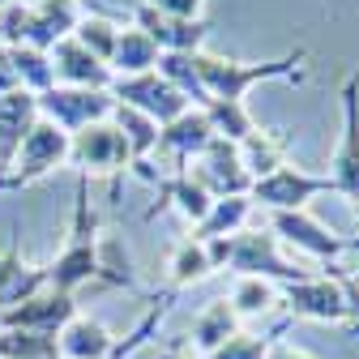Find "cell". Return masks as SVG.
Masks as SVG:
<instances>
[{
	"label": "cell",
	"instance_id": "obj_23",
	"mask_svg": "<svg viewBox=\"0 0 359 359\" xmlns=\"http://www.w3.org/2000/svg\"><path fill=\"white\" fill-rule=\"evenodd\" d=\"M154 184H158L163 201H171L180 214H184V218L193 222V227H197V222L210 214V205H214V197L197 184V180H193L189 171H180V175H171V180H154Z\"/></svg>",
	"mask_w": 359,
	"mask_h": 359
},
{
	"label": "cell",
	"instance_id": "obj_37",
	"mask_svg": "<svg viewBox=\"0 0 359 359\" xmlns=\"http://www.w3.org/2000/svg\"><path fill=\"white\" fill-rule=\"evenodd\" d=\"M0 9H5V0H0Z\"/></svg>",
	"mask_w": 359,
	"mask_h": 359
},
{
	"label": "cell",
	"instance_id": "obj_12",
	"mask_svg": "<svg viewBox=\"0 0 359 359\" xmlns=\"http://www.w3.org/2000/svg\"><path fill=\"white\" fill-rule=\"evenodd\" d=\"M69 158L81 167V171H120L128 167V146L120 137V128L111 120H99V124H86L77 128V137H69Z\"/></svg>",
	"mask_w": 359,
	"mask_h": 359
},
{
	"label": "cell",
	"instance_id": "obj_16",
	"mask_svg": "<svg viewBox=\"0 0 359 359\" xmlns=\"http://www.w3.org/2000/svg\"><path fill=\"white\" fill-rule=\"evenodd\" d=\"M210 142H214V128H210V120H205V111H201V107H189L184 116H175L171 124H163V128H158V146H163V150H171L180 163L197 158Z\"/></svg>",
	"mask_w": 359,
	"mask_h": 359
},
{
	"label": "cell",
	"instance_id": "obj_30",
	"mask_svg": "<svg viewBox=\"0 0 359 359\" xmlns=\"http://www.w3.org/2000/svg\"><path fill=\"white\" fill-rule=\"evenodd\" d=\"M150 5L163 9V13H171V18H201L205 0H150Z\"/></svg>",
	"mask_w": 359,
	"mask_h": 359
},
{
	"label": "cell",
	"instance_id": "obj_1",
	"mask_svg": "<svg viewBox=\"0 0 359 359\" xmlns=\"http://www.w3.org/2000/svg\"><path fill=\"white\" fill-rule=\"evenodd\" d=\"M304 60H308V48H295L283 60H227V56H214V52H197L193 69H197L201 90H205V103L210 99L244 103V95L257 81H278V77L299 81L304 77V69H299Z\"/></svg>",
	"mask_w": 359,
	"mask_h": 359
},
{
	"label": "cell",
	"instance_id": "obj_26",
	"mask_svg": "<svg viewBox=\"0 0 359 359\" xmlns=\"http://www.w3.org/2000/svg\"><path fill=\"white\" fill-rule=\"evenodd\" d=\"M283 287H274V283H265V278H236V287H231V308H236V317H261V312H269L274 304H283V295H278Z\"/></svg>",
	"mask_w": 359,
	"mask_h": 359
},
{
	"label": "cell",
	"instance_id": "obj_9",
	"mask_svg": "<svg viewBox=\"0 0 359 359\" xmlns=\"http://www.w3.org/2000/svg\"><path fill=\"white\" fill-rule=\"evenodd\" d=\"M69 158V133L52 120H34V128L22 137L18 154H13V175H9V184H30V180L39 175H48L52 167H60Z\"/></svg>",
	"mask_w": 359,
	"mask_h": 359
},
{
	"label": "cell",
	"instance_id": "obj_17",
	"mask_svg": "<svg viewBox=\"0 0 359 359\" xmlns=\"http://www.w3.org/2000/svg\"><path fill=\"white\" fill-rule=\"evenodd\" d=\"M248 218H252V201L248 197H218L210 205V214L193 227V240H227V236H240L248 231Z\"/></svg>",
	"mask_w": 359,
	"mask_h": 359
},
{
	"label": "cell",
	"instance_id": "obj_13",
	"mask_svg": "<svg viewBox=\"0 0 359 359\" xmlns=\"http://www.w3.org/2000/svg\"><path fill=\"white\" fill-rule=\"evenodd\" d=\"M52 77L60 86H81V90H107L111 86V69L99 56H90L73 34L52 48Z\"/></svg>",
	"mask_w": 359,
	"mask_h": 359
},
{
	"label": "cell",
	"instance_id": "obj_7",
	"mask_svg": "<svg viewBox=\"0 0 359 359\" xmlns=\"http://www.w3.org/2000/svg\"><path fill=\"white\" fill-rule=\"evenodd\" d=\"M39 111L48 116L52 124H60L65 133L73 128H86V124H99L111 116L116 99L107 95V90H81V86H52V90H43V95H34Z\"/></svg>",
	"mask_w": 359,
	"mask_h": 359
},
{
	"label": "cell",
	"instance_id": "obj_24",
	"mask_svg": "<svg viewBox=\"0 0 359 359\" xmlns=\"http://www.w3.org/2000/svg\"><path fill=\"white\" fill-rule=\"evenodd\" d=\"M205 120H210V128H214V137H222V142H231V146H240L248 133L257 128V120L248 116V107L244 103H227V99H210L205 107Z\"/></svg>",
	"mask_w": 359,
	"mask_h": 359
},
{
	"label": "cell",
	"instance_id": "obj_15",
	"mask_svg": "<svg viewBox=\"0 0 359 359\" xmlns=\"http://www.w3.org/2000/svg\"><path fill=\"white\" fill-rule=\"evenodd\" d=\"M39 120V103L30 90H9V95H0V171L13 167V154L22 146V137L34 128Z\"/></svg>",
	"mask_w": 359,
	"mask_h": 359
},
{
	"label": "cell",
	"instance_id": "obj_5",
	"mask_svg": "<svg viewBox=\"0 0 359 359\" xmlns=\"http://www.w3.org/2000/svg\"><path fill=\"white\" fill-rule=\"evenodd\" d=\"M342 137L330 163V180L334 193L346 201H359V69H351L342 77Z\"/></svg>",
	"mask_w": 359,
	"mask_h": 359
},
{
	"label": "cell",
	"instance_id": "obj_8",
	"mask_svg": "<svg viewBox=\"0 0 359 359\" xmlns=\"http://www.w3.org/2000/svg\"><path fill=\"white\" fill-rule=\"evenodd\" d=\"M193 163V180L218 201V197H248V189H252V175L244 171V163H240V150L231 146V142H222V137H214L197 158H189Z\"/></svg>",
	"mask_w": 359,
	"mask_h": 359
},
{
	"label": "cell",
	"instance_id": "obj_32",
	"mask_svg": "<svg viewBox=\"0 0 359 359\" xmlns=\"http://www.w3.org/2000/svg\"><path fill=\"white\" fill-rule=\"evenodd\" d=\"M18 90V77H13V65H9V52H0V95Z\"/></svg>",
	"mask_w": 359,
	"mask_h": 359
},
{
	"label": "cell",
	"instance_id": "obj_2",
	"mask_svg": "<svg viewBox=\"0 0 359 359\" xmlns=\"http://www.w3.org/2000/svg\"><path fill=\"white\" fill-rule=\"evenodd\" d=\"M227 269H236V278H265L274 287H291V283L312 278V269L283 257L274 231H240V236H231Z\"/></svg>",
	"mask_w": 359,
	"mask_h": 359
},
{
	"label": "cell",
	"instance_id": "obj_38",
	"mask_svg": "<svg viewBox=\"0 0 359 359\" xmlns=\"http://www.w3.org/2000/svg\"><path fill=\"white\" fill-rule=\"evenodd\" d=\"M167 359H175V355H167Z\"/></svg>",
	"mask_w": 359,
	"mask_h": 359
},
{
	"label": "cell",
	"instance_id": "obj_29",
	"mask_svg": "<svg viewBox=\"0 0 359 359\" xmlns=\"http://www.w3.org/2000/svg\"><path fill=\"white\" fill-rule=\"evenodd\" d=\"M278 334H236V338H227L218 351H210V355H201V359H265V351H269V342H274Z\"/></svg>",
	"mask_w": 359,
	"mask_h": 359
},
{
	"label": "cell",
	"instance_id": "obj_19",
	"mask_svg": "<svg viewBox=\"0 0 359 359\" xmlns=\"http://www.w3.org/2000/svg\"><path fill=\"white\" fill-rule=\"evenodd\" d=\"M158 48H154V39L146 30H120L116 39V52H111V77H137V73H150L158 69Z\"/></svg>",
	"mask_w": 359,
	"mask_h": 359
},
{
	"label": "cell",
	"instance_id": "obj_21",
	"mask_svg": "<svg viewBox=\"0 0 359 359\" xmlns=\"http://www.w3.org/2000/svg\"><path fill=\"white\" fill-rule=\"evenodd\" d=\"M107 120L120 128V137H124V146H128V158L137 163V167H142V158H146L150 150H158V124H154L150 116H142L137 107L116 103Z\"/></svg>",
	"mask_w": 359,
	"mask_h": 359
},
{
	"label": "cell",
	"instance_id": "obj_22",
	"mask_svg": "<svg viewBox=\"0 0 359 359\" xmlns=\"http://www.w3.org/2000/svg\"><path fill=\"white\" fill-rule=\"evenodd\" d=\"M240 334V317H236V308L227 304V299H214L201 317L193 321V346L201 351V355H210V351H218L227 338H236Z\"/></svg>",
	"mask_w": 359,
	"mask_h": 359
},
{
	"label": "cell",
	"instance_id": "obj_4",
	"mask_svg": "<svg viewBox=\"0 0 359 359\" xmlns=\"http://www.w3.org/2000/svg\"><path fill=\"white\" fill-rule=\"evenodd\" d=\"M107 95H111L116 103H124V107H137V111H142V116H150L158 128H163V124H171L175 116H184V111L193 107V103L180 95V90H175L158 69L137 73V77H111Z\"/></svg>",
	"mask_w": 359,
	"mask_h": 359
},
{
	"label": "cell",
	"instance_id": "obj_34",
	"mask_svg": "<svg viewBox=\"0 0 359 359\" xmlns=\"http://www.w3.org/2000/svg\"><path fill=\"white\" fill-rule=\"evenodd\" d=\"M351 248H359V240H351ZM351 283H355V291H359V269H355V278H351Z\"/></svg>",
	"mask_w": 359,
	"mask_h": 359
},
{
	"label": "cell",
	"instance_id": "obj_36",
	"mask_svg": "<svg viewBox=\"0 0 359 359\" xmlns=\"http://www.w3.org/2000/svg\"><path fill=\"white\" fill-rule=\"evenodd\" d=\"M355 214H359V201H355Z\"/></svg>",
	"mask_w": 359,
	"mask_h": 359
},
{
	"label": "cell",
	"instance_id": "obj_3",
	"mask_svg": "<svg viewBox=\"0 0 359 359\" xmlns=\"http://www.w3.org/2000/svg\"><path fill=\"white\" fill-rule=\"evenodd\" d=\"M321 193H334L330 175H312V171H304L295 163H283L278 171L252 180L248 201L265 205L269 214H278V210H308V201H317Z\"/></svg>",
	"mask_w": 359,
	"mask_h": 359
},
{
	"label": "cell",
	"instance_id": "obj_28",
	"mask_svg": "<svg viewBox=\"0 0 359 359\" xmlns=\"http://www.w3.org/2000/svg\"><path fill=\"white\" fill-rule=\"evenodd\" d=\"M73 39L81 43L90 56H99V60L111 69V52H116V39H120V30H116L111 22H103V18H77Z\"/></svg>",
	"mask_w": 359,
	"mask_h": 359
},
{
	"label": "cell",
	"instance_id": "obj_18",
	"mask_svg": "<svg viewBox=\"0 0 359 359\" xmlns=\"http://www.w3.org/2000/svg\"><path fill=\"white\" fill-rule=\"evenodd\" d=\"M287 137L283 133H269V128H252L248 137L236 146L240 150V163H244V171L252 175V180H261V175H269V171H278L283 163H287Z\"/></svg>",
	"mask_w": 359,
	"mask_h": 359
},
{
	"label": "cell",
	"instance_id": "obj_27",
	"mask_svg": "<svg viewBox=\"0 0 359 359\" xmlns=\"http://www.w3.org/2000/svg\"><path fill=\"white\" fill-rule=\"evenodd\" d=\"M9 65H13V77H18L22 86H30V95H43V90L56 86V77H52V56H48V52L9 48Z\"/></svg>",
	"mask_w": 359,
	"mask_h": 359
},
{
	"label": "cell",
	"instance_id": "obj_10",
	"mask_svg": "<svg viewBox=\"0 0 359 359\" xmlns=\"http://www.w3.org/2000/svg\"><path fill=\"white\" fill-rule=\"evenodd\" d=\"M133 13H137V30H146L154 39L158 52H205L210 26L201 18H171V13L154 9L150 0H137Z\"/></svg>",
	"mask_w": 359,
	"mask_h": 359
},
{
	"label": "cell",
	"instance_id": "obj_31",
	"mask_svg": "<svg viewBox=\"0 0 359 359\" xmlns=\"http://www.w3.org/2000/svg\"><path fill=\"white\" fill-rule=\"evenodd\" d=\"M265 359H312L308 351H299V346H291V342H269V351H265Z\"/></svg>",
	"mask_w": 359,
	"mask_h": 359
},
{
	"label": "cell",
	"instance_id": "obj_35",
	"mask_svg": "<svg viewBox=\"0 0 359 359\" xmlns=\"http://www.w3.org/2000/svg\"><path fill=\"white\" fill-rule=\"evenodd\" d=\"M39 5H52V0H39Z\"/></svg>",
	"mask_w": 359,
	"mask_h": 359
},
{
	"label": "cell",
	"instance_id": "obj_14",
	"mask_svg": "<svg viewBox=\"0 0 359 359\" xmlns=\"http://www.w3.org/2000/svg\"><path fill=\"white\" fill-rule=\"evenodd\" d=\"M69 321H73V299L65 291H56V295H30V299L13 304L5 312V325L9 330H34V334H52V338Z\"/></svg>",
	"mask_w": 359,
	"mask_h": 359
},
{
	"label": "cell",
	"instance_id": "obj_6",
	"mask_svg": "<svg viewBox=\"0 0 359 359\" xmlns=\"http://www.w3.org/2000/svg\"><path fill=\"white\" fill-rule=\"evenodd\" d=\"M291 317H308V321H351V295L342 287V274H312L304 283H291L278 291Z\"/></svg>",
	"mask_w": 359,
	"mask_h": 359
},
{
	"label": "cell",
	"instance_id": "obj_25",
	"mask_svg": "<svg viewBox=\"0 0 359 359\" xmlns=\"http://www.w3.org/2000/svg\"><path fill=\"white\" fill-rule=\"evenodd\" d=\"M205 274H214V265H210V252L201 240H180L175 244V257H171V291H184L193 283H201Z\"/></svg>",
	"mask_w": 359,
	"mask_h": 359
},
{
	"label": "cell",
	"instance_id": "obj_33",
	"mask_svg": "<svg viewBox=\"0 0 359 359\" xmlns=\"http://www.w3.org/2000/svg\"><path fill=\"white\" fill-rule=\"evenodd\" d=\"M342 287H346V295H351V321L359 325V291H355V283H351L346 274H342Z\"/></svg>",
	"mask_w": 359,
	"mask_h": 359
},
{
	"label": "cell",
	"instance_id": "obj_11",
	"mask_svg": "<svg viewBox=\"0 0 359 359\" xmlns=\"http://www.w3.org/2000/svg\"><path fill=\"white\" fill-rule=\"evenodd\" d=\"M269 231H274L278 240H287L291 248L317 257V261H334V257H342V252L351 248V240L334 236L325 222L312 218L308 210H278V214H274V227H269Z\"/></svg>",
	"mask_w": 359,
	"mask_h": 359
},
{
	"label": "cell",
	"instance_id": "obj_20",
	"mask_svg": "<svg viewBox=\"0 0 359 359\" xmlns=\"http://www.w3.org/2000/svg\"><path fill=\"white\" fill-rule=\"evenodd\" d=\"M56 351L65 359H107L111 355V334L99 325V321H90V317H73L60 338H56Z\"/></svg>",
	"mask_w": 359,
	"mask_h": 359
}]
</instances>
